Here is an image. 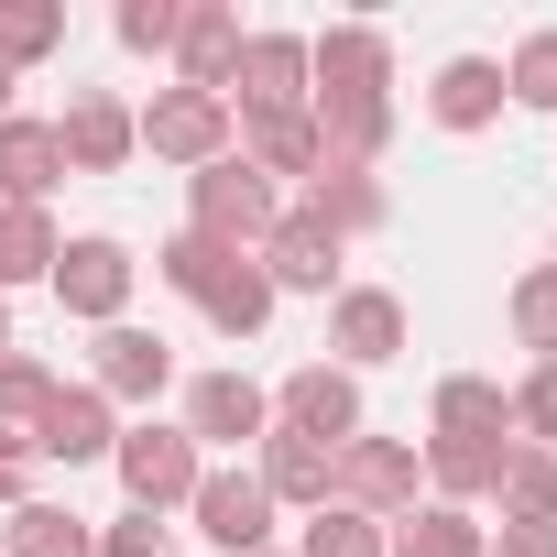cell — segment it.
I'll list each match as a JSON object with an SVG mask.
<instances>
[{
	"instance_id": "obj_1",
	"label": "cell",
	"mask_w": 557,
	"mask_h": 557,
	"mask_svg": "<svg viewBox=\"0 0 557 557\" xmlns=\"http://www.w3.org/2000/svg\"><path fill=\"white\" fill-rule=\"evenodd\" d=\"M307 121L339 164H372L394 143V34L383 23H329L307 45Z\"/></svg>"
},
{
	"instance_id": "obj_2",
	"label": "cell",
	"mask_w": 557,
	"mask_h": 557,
	"mask_svg": "<svg viewBox=\"0 0 557 557\" xmlns=\"http://www.w3.org/2000/svg\"><path fill=\"white\" fill-rule=\"evenodd\" d=\"M110 470H121V492H132V513H186V503H197V481H208V448H197L186 426H164V416H143V426H121V448H110Z\"/></svg>"
},
{
	"instance_id": "obj_3",
	"label": "cell",
	"mask_w": 557,
	"mask_h": 557,
	"mask_svg": "<svg viewBox=\"0 0 557 557\" xmlns=\"http://www.w3.org/2000/svg\"><path fill=\"white\" fill-rule=\"evenodd\" d=\"M273 219H285V208H273V186H262L240 153H219V164L186 175V230H197V240H219V251H262Z\"/></svg>"
},
{
	"instance_id": "obj_4",
	"label": "cell",
	"mask_w": 557,
	"mask_h": 557,
	"mask_svg": "<svg viewBox=\"0 0 557 557\" xmlns=\"http://www.w3.org/2000/svg\"><path fill=\"white\" fill-rule=\"evenodd\" d=\"M55 307L66 318H88V329H121L132 318V285H143V262H132V240H110V230H77L66 251H55Z\"/></svg>"
},
{
	"instance_id": "obj_5",
	"label": "cell",
	"mask_w": 557,
	"mask_h": 557,
	"mask_svg": "<svg viewBox=\"0 0 557 557\" xmlns=\"http://www.w3.org/2000/svg\"><path fill=\"white\" fill-rule=\"evenodd\" d=\"M132 121H143V153H153V164H186V175L240 143L230 99H208V88H153V110H132Z\"/></svg>"
},
{
	"instance_id": "obj_6",
	"label": "cell",
	"mask_w": 557,
	"mask_h": 557,
	"mask_svg": "<svg viewBox=\"0 0 557 557\" xmlns=\"http://www.w3.org/2000/svg\"><path fill=\"white\" fill-rule=\"evenodd\" d=\"M230 121H296L307 110V34H240V66H230Z\"/></svg>"
},
{
	"instance_id": "obj_7",
	"label": "cell",
	"mask_w": 557,
	"mask_h": 557,
	"mask_svg": "<svg viewBox=\"0 0 557 557\" xmlns=\"http://www.w3.org/2000/svg\"><path fill=\"white\" fill-rule=\"evenodd\" d=\"M416 481H426V470H416V448H405V437H372V426H361V437L339 448V503H350V513H372L383 535L416 513Z\"/></svg>"
},
{
	"instance_id": "obj_8",
	"label": "cell",
	"mask_w": 557,
	"mask_h": 557,
	"mask_svg": "<svg viewBox=\"0 0 557 557\" xmlns=\"http://www.w3.org/2000/svg\"><path fill=\"white\" fill-rule=\"evenodd\" d=\"M339 251H350V240H339L318 208H285V219H273V240H262L251 262H262V285H273V296H339Z\"/></svg>"
},
{
	"instance_id": "obj_9",
	"label": "cell",
	"mask_w": 557,
	"mask_h": 557,
	"mask_svg": "<svg viewBox=\"0 0 557 557\" xmlns=\"http://www.w3.org/2000/svg\"><path fill=\"white\" fill-rule=\"evenodd\" d=\"M273 426H285V437H318V448H350V437H361V383H350L339 361H296L285 394H273Z\"/></svg>"
},
{
	"instance_id": "obj_10",
	"label": "cell",
	"mask_w": 557,
	"mask_h": 557,
	"mask_svg": "<svg viewBox=\"0 0 557 557\" xmlns=\"http://www.w3.org/2000/svg\"><path fill=\"white\" fill-rule=\"evenodd\" d=\"M175 426H186L197 448H262V437H273V394H262L251 372H197Z\"/></svg>"
},
{
	"instance_id": "obj_11",
	"label": "cell",
	"mask_w": 557,
	"mask_h": 557,
	"mask_svg": "<svg viewBox=\"0 0 557 557\" xmlns=\"http://www.w3.org/2000/svg\"><path fill=\"white\" fill-rule=\"evenodd\" d=\"M329 350H339L350 383L383 372V361H405V296H383V285H339V296H329Z\"/></svg>"
},
{
	"instance_id": "obj_12",
	"label": "cell",
	"mask_w": 557,
	"mask_h": 557,
	"mask_svg": "<svg viewBox=\"0 0 557 557\" xmlns=\"http://www.w3.org/2000/svg\"><path fill=\"white\" fill-rule=\"evenodd\" d=\"M55 143H66V175H121V164L143 153V121H132V99L77 88V99H66V121H55Z\"/></svg>"
},
{
	"instance_id": "obj_13",
	"label": "cell",
	"mask_w": 557,
	"mask_h": 557,
	"mask_svg": "<svg viewBox=\"0 0 557 557\" xmlns=\"http://www.w3.org/2000/svg\"><path fill=\"white\" fill-rule=\"evenodd\" d=\"M186 513H197V535H208L219 557H262V546H273V492H262L251 470H208Z\"/></svg>"
},
{
	"instance_id": "obj_14",
	"label": "cell",
	"mask_w": 557,
	"mask_h": 557,
	"mask_svg": "<svg viewBox=\"0 0 557 557\" xmlns=\"http://www.w3.org/2000/svg\"><path fill=\"white\" fill-rule=\"evenodd\" d=\"M110 448H121V405H110V394H88V383H55V405L34 416V459L88 470V459H110Z\"/></svg>"
},
{
	"instance_id": "obj_15",
	"label": "cell",
	"mask_w": 557,
	"mask_h": 557,
	"mask_svg": "<svg viewBox=\"0 0 557 557\" xmlns=\"http://www.w3.org/2000/svg\"><path fill=\"white\" fill-rule=\"evenodd\" d=\"M175 383V350L153 339V329H99V350H88V394H110V405H153Z\"/></svg>"
},
{
	"instance_id": "obj_16",
	"label": "cell",
	"mask_w": 557,
	"mask_h": 557,
	"mask_svg": "<svg viewBox=\"0 0 557 557\" xmlns=\"http://www.w3.org/2000/svg\"><path fill=\"white\" fill-rule=\"evenodd\" d=\"M251 481L273 492V513H318V503H339V448H318V437H285V426H273L262 437V459H251Z\"/></svg>"
},
{
	"instance_id": "obj_17",
	"label": "cell",
	"mask_w": 557,
	"mask_h": 557,
	"mask_svg": "<svg viewBox=\"0 0 557 557\" xmlns=\"http://www.w3.org/2000/svg\"><path fill=\"white\" fill-rule=\"evenodd\" d=\"M66 186V143H55V121H0V208H45Z\"/></svg>"
},
{
	"instance_id": "obj_18",
	"label": "cell",
	"mask_w": 557,
	"mask_h": 557,
	"mask_svg": "<svg viewBox=\"0 0 557 557\" xmlns=\"http://www.w3.org/2000/svg\"><path fill=\"white\" fill-rule=\"evenodd\" d=\"M230 66H240V12L230 0H186V34H175V88H230Z\"/></svg>"
},
{
	"instance_id": "obj_19",
	"label": "cell",
	"mask_w": 557,
	"mask_h": 557,
	"mask_svg": "<svg viewBox=\"0 0 557 557\" xmlns=\"http://www.w3.org/2000/svg\"><path fill=\"white\" fill-rule=\"evenodd\" d=\"M426 121H437V132H492V121H503V66H492V55H448V66L426 77Z\"/></svg>"
},
{
	"instance_id": "obj_20",
	"label": "cell",
	"mask_w": 557,
	"mask_h": 557,
	"mask_svg": "<svg viewBox=\"0 0 557 557\" xmlns=\"http://www.w3.org/2000/svg\"><path fill=\"white\" fill-rule=\"evenodd\" d=\"M426 437H459V448H513V394L481 383V372H448L437 383V426Z\"/></svg>"
},
{
	"instance_id": "obj_21",
	"label": "cell",
	"mask_w": 557,
	"mask_h": 557,
	"mask_svg": "<svg viewBox=\"0 0 557 557\" xmlns=\"http://www.w3.org/2000/svg\"><path fill=\"white\" fill-rule=\"evenodd\" d=\"M307 208H318L339 240H361V230H383V219H394V197L372 186V164H339V153H318V175H307Z\"/></svg>"
},
{
	"instance_id": "obj_22",
	"label": "cell",
	"mask_w": 557,
	"mask_h": 557,
	"mask_svg": "<svg viewBox=\"0 0 557 557\" xmlns=\"http://www.w3.org/2000/svg\"><path fill=\"white\" fill-rule=\"evenodd\" d=\"M492 503H503V524H557V448H503V470H492Z\"/></svg>"
},
{
	"instance_id": "obj_23",
	"label": "cell",
	"mask_w": 557,
	"mask_h": 557,
	"mask_svg": "<svg viewBox=\"0 0 557 557\" xmlns=\"http://www.w3.org/2000/svg\"><path fill=\"white\" fill-rule=\"evenodd\" d=\"M230 153L273 186V175H318V153H329V143H318V121L296 110V121H240V143H230Z\"/></svg>"
},
{
	"instance_id": "obj_24",
	"label": "cell",
	"mask_w": 557,
	"mask_h": 557,
	"mask_svg": "<svg viewBox=\"0 0 557 557\" xmlns=\"http://www.w3.org/2000/svg\"><path fill=\"white\" fill-rule=\"evenodd\" d=\"M55 251H66L55 208H0V296H12V285H45Z\"/></svg>"
},
{
	"instance_id": "obj_25",
	"label": "cell",
	"mask_w": 557,
	"mask_h": 557,
	"mask_svg": "<svg viewBox=\"0 0 557 557\" xmlns=\"http://www.w3.org/2000/svg\"><path fill=\"white\" fill-rule=\"evenodd\" d=\"M45 55H66V0H0V66H45Z\"/></svg>"
},
{
	"instance_id": "obj_26",
	"label": "cell",
	"mask_w": 557,
	"mask_h": 557,
	"mask_svg": "<svg viewBox=\"0 0 557 557\" xmlns=\"http://www.w3.org/2000/svg\"><path fill=\"white\" fill-rule=\"evenodd\" d=\"M0 557H99V535H88V513H66V503H23L12 535H0Z\"/></svg>"
},
{
	"instance_id": "obj_27",
	"label": "cell",
	"mask_w": 557,
	"mask_h": 557,
	"mask_svg": "<svg viewBox=\"0 0 557 557\" xmlns=\"http://www.w3.org/2000/svg\"><path fill=\"white\" fill-rule=\"evenodd\" d=\"M481 546H492V524H470L459 503H416L394 524V557H481Z\"/></svg>"
},
{
	"instance_id": "obj_28",
	"label": "cell",
	"mask_w": 557,
	"mask_h": 557,
	"mask_svg": "<svg viewBox=\"0 0 557 557\" xmlns=\"http://www.w3.org/2000/svg\"><path fill=\"white\" fill-rule=\"evenodd\" d=\"M296 557H394V535L372 513H350V503H318L307 535H296Z\"/></svg>"
},
{
	"instance_id": "obj_29",
	"label": "cell",
	"mask_w": 557,
	"mask_h": 557,
	"mask_svg": "<svg viewBox=\"0 0 557 557\" xmlns=\"http://www.w3.org/2000/svg\"><path fill=\"white\" fill-rule=\"evenodd\" d=\"M230 262H251V251H219V240H197V230H175V240L153 251V273H164L175 296H197V307L219 296V273H230Z\"/></svg>"
},
{
	"instance_id": "obj_30",
	"label": "cell",
	"mask_w": 557,
	"mask_h": 557,
	"mask_svg": "<svg viewBox=\"0 0 557 557\" xmlns=\"http://www.w3.org/2000/svg\"><path fill=\"white\" fill-rule=\"evenodd\" d=\"M262 318H273L262 262H230V273H219V296H208V329H219V339H262Z\"/></svg>"
},
{
	"instance_id": "obj_31",
	"label": "cell",
	"mask_w": 557,
	"mask_h": 557,
	"mask_svg": "<svg viewBox=\"0 0 557 557\" xmlns=\"http://www.w3.org/2000/svg\"><path fill=\"white\" fill-rule=\"evenodd\" d=\"M503 99H513V110H546V121H557V23H546V34H524V45L503 55Z\"/></svg>"
},
{
	"instance_id": "obj_32",
	"label": "cell",
	"mask_w": 557,
	"mask_h": 557,
	"mask_svg": "<svg viewBox=\"0 0 557 557\" xmlns=\"http://www.w3.org/2000/svg\"><path fill=\"white\" fill-rule=\"evenodd\" d=\"M45 405H55V372H45L34 350H0V426H23V437H34Z\"/></svg>"
},
{
	"instance_id": "obj_33",
	"label": "cell",
	"mask_w": 557,
	"mask_h": 557,
	"mask_svg": "<svg viewBox=\"0 0 557 557\" xmlns=\"http://www.w3.org/2000/svg\"><path fill=\"white\" fill-rule=\"evenodd\" d=\"M513 339H524L535 361H557V262H535L524 285H513Z\"/></svg>"
},
{
	"instance_id": "obj_34",
	"label": "cell",
	"mask_w": 557,
	"mask_h": 557,
	"mask_svg": "<svg viewBox=\"0 0 557 557\" xmlns=\"http://www.w3.org/2000/svg\"><path fill=\"white\" fill-rule=\"evenodd\" d=\"M132 55H175V34H186V0H121V23H110Z\"/></svg>"
},
{
	"instance_id": "obj_35",
	"label": "cell",
	"mask_w": 557,
	"mask_h": 557,
	"mask_svg": "<svg viewBox=\"0 0 557 557\" xmlns=\"http://www.w3.org/2000/svg\"><path fill=\"white\" fill-rule=\"evenodd\" d=\"M513 437H524V448H557V361H535V372L513 383Z\"/></svg>"
},
{
	"instance_id": "obj_36",
	"label": "cell",
	"mask_w": 557,
	"mask_h": 557,
	"mask_svg": "<svg viewBox=\"0 0 557 557\" xmlns=\"http://www.w3.org/2000/svg\"><path fill=\"white\" fill-rule=\"evenodd\" d=\"M99 557H175V524L164 513H121V524H99Z\"/></svg>"
},
{
	"instance_id": "obj_37",
	"label": "cell",
	"mask_w": 557,
	"mask_h": 557,
	"mask_svg": "<svg viewBox=\"0 0 557 557\" xmlns=\"http://www.w3.org/2000/svg\"><path fill=\"white\" fill-rule=\"evenodd\" d=\"M0 503H12V513L34 503V437L23 426H0Z\"/></svg>"
},
{
	"instance_id": "obj_38",
	"label": "cell",
	"mask_w": 557,
	"mask_h": 557,
	"mask_svg": "<svg viewBox=\"0 0 557 557\" xmlns=\"http://www.w3.org/2000/svg\"><path fill=\"white\" fill-rule=\"evenodd\" d=\"M481 557H557V524H492Z\"/></svg>"
},
{
	"instance_id": "obj_39",
	"label": "cell",
	"mask_w": 557,
	"mask_h": 557,
	"mask_svg": "<svg viewBox=\"0 0 557 557\" xmlns=\"http://www.w3.org/2000/svg\"><path fill=\"white\" fill-rule=\"evenodd\" d=\"M12 88H23V77H12V66H0V121H12Z\"/></svg>"
},
{
	"instance_id": "obj_40",
	"label": "cell",
	"mask_w": 557,
	"mask_h": 557,
	"mask_svg": "<svg viewBox=\"0 0 557 557\" xmlns=\"http://www.w3.org/2000/svg\"><path fill=\"white\" fill-rule=\"evenodd\" d=\"M0 350H12V296H0Z\"/></svg>"
},
{
	"instance_id": "obj_41",
	"label": "cell",
	"mask_w": 557,
	"mask_h": 557,
	"mask_svg": "<svg viewBox=\"0 0 557 557\" xmlns=\"http://www.w3.org/2000/svg\"><path fill=\"white\" fill-rule=\"evenodd\" d=\"M262 557H296V546H262Z\"/></svg>"
}]
</instances>
